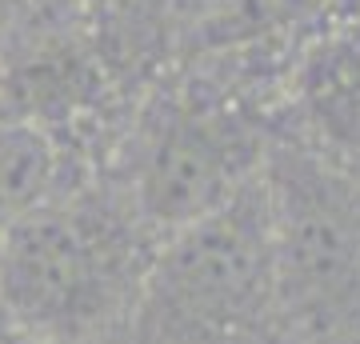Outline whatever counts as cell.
Returning a JSON list of instances; mask_svg holds the SVG:
<instances>
[{"label":"cell","mask_w":360,"mask_h":344,"mask_svg":"<svg viewBox=\"0 0 360 344\" xmlns=\"http://www.w3.org/2000/svg\"><path fill=\"white\" fill-rule=\"evenodd\" d=\"M0 20H4V0H0Z\"/></svg>","instance_id":"10"},{"label":"cell","mask_w":360,"mask_h":344,"mask_svg":"<svg viewBox=\"0 0 360 344\" xmlns=\"http://www.w3.org/2000/svg\"><path fill=\"white\" fill-rule=\"evenodd\" d=\"M281 317L336 332L360 312V192L345 168L284 153L264 172Z\"/></svg>","instance_id":"3"},{"label":"cell","mask_w":360,"mask_h":344,"mask_svg":"<svg viewBox=\"0 0 360 344\" xmlns=\"http://www.w3.org/2000/svg\"><path fill=\"white\" fill-rule=\"evenodd\" d=\"M52 177H56V153L49 132L0 120V236L40 200H49Z\"/></svg>","instance_id":"7"},{"label":"cell","mask_w":360,"mask_h":344,"mask_svg":"<svg viewBox=\"0 0 360 344\" xmlns=\"http://www.w3.org/2000/svg\"><path fill=\"white\" fill-rule=\"evenodd\" d=\"M281 320L272 204L260 172L217 212L156 244L129 329L132 344H269Z\"/></svg>","instance_id":"2"},{"label":"cell","mask_w":360,"mask_h":344,"mask_svg":"<svg viewBox=\"0 0 360 344\" xmlns=\"http://www.w3.org/2000/svg\"><path fill=\"white\" fill-rule=\"evenodd\" d=\"M104 89L101 52L72 32H37L20 44L8 72H0V120L32 125L65 120Z\"/></svg>","instance_id":"5"},{"label":"cell","mask_w":360,"mask_h":344,"mask_svg":"<svg viewBox=\"0 0 360 344\" xmlns=\"http://www.w3.org/2000/svg\"><path fill=\"white\" fill-rule=\"evenodd\" d=\"M264 144L236 104L176 92L144 116L132 208L153 232H176L217 212L264 172Z\"/></svg>","instance_id":"4"},{"label":"cell","mask_w":360,"mask_h":344,"mask_svg":"<svg viewBox=\"0 0 360 344\" xmlns=\"http://www.w3.org/2000/svg\"><path fill=\"white\" fill-rule=\"evenodd\" d=\"M0 344H49L40 340V336H32V332L25 329V324H16L4 308H0Z\"/></svg>","instance_id":"8"},{"label":"cell","mask_w":360,"mask_h":344,"mask_svg":"<svg viewBox=\"0 0 360 344\" xmlns=\"http://www.w3.org/2000/svg\"><path fill=\"white\" fill-rule=\"evenodd\" d=\"M153 256L136 208L49 196L0 236V308L49 344L89 340L132 312Z\"/></svg>","instance_id":"1"},{"label":"cell","mask_w":360,"mask_h":344,"mask_svg":"<svg viewBox=\"0 0 360 344\" xmlns=\"http://www.w3.org/2000/svg\"><path fill=\"white\" fill-rule=\"evenodd\" d=\"M296 108L304 116L316 160L345 168L360 160V44L345 37L321 40L300 60Z\"/></svg>","instance_id":"6"},{"label":"cell","mask_w":360,"mask_h":344,"mask_svg":"<svg viewBox=\"0 0 360 344\" xmlns=\"http://www.w3.org/2000/svg\"><path fill=\"white\" fill-rule=\"evenodd\" d=\"M172 4H176L180 13H196V4H200V0H172Z\"/></svg>","instance_id":"9"}]
</instances>
